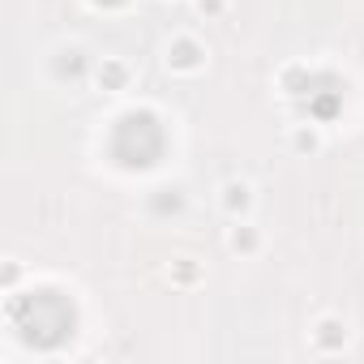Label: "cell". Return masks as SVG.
Wrapping results in <instances>:
<instances>
[{
    "mask_svg": "<svg viewBox=\"0 0 364 364\" xmlns=\"http://www.w3.org/2000/svg\"><path fill=\"white\" fill-rule=\"evenodd\" d=\"M14 330L35 347H56L73 334V304L60 291H31L9 304Z\"/></svg>",
    "mask_w": 364,
    "mask_h": 364,
    "instance_id": "1",
    "label": "cell"
},
{
    "mask_svg": "<svg viewBox=\"0 0 364 364\" xmlns=\"http://www.w3.org/2000/svg\"><path fill=\"white\" fill-rule=\"evenodd\" d=\"M112 154L124 167H150L163 154V129L150 112H129L112 129Z\"/></svg>",
    "mask_w": 364,
    "mask_h": 364,
    "instance_id": "2",
    "label": "cell"
},
{
    "mask_svg": "<svg viewBox=\"0 0 364 364\" xmlns=\"http://www.w3.org/2000/svg\"><path fill=\"white\" fill-rule=\"evenodd\" d=\"M171 65H176V69H193V65H198V43L180 39V43L171 48Z\"/></svg>",
    "mask_w": 364,
    "mask_h": 364,
    "instance_id": "3",
    "label": "cell"
},
{
    "mask_svg": "<svg viewBox=\"0 0 364 364\" xmlns=\"http://www.w3.org/2000/svg\"><path fill=\"white\" fill-rule=\"evenodd\" d=\"M99 77H103V82H112V86H120V82H124V69H120V65H107Z\"/></svg>",
    "mask_w": 364,
    "mask_h": 364,
    "instance_id": "4",
    "label": "cell"
},
{
    "mask_svg": "<svg viewBox=\"0 0 364 364\" xmlns=\"http://www.w3.org/2000/svg\"><path fill=\"white\" fill-rule=\"evenodd\" d=\"M60 73H82V60H77V52H73V60H60Z\"/></svg>",
    "mask_w": 364,
    "mask_h": 364,
    "instance_id": "5",
    "label": "cell"
},
{
    "mask_svg": "<svg viewBox=\"0 0 364 364\" xmlns=\"http://www.w3.org/2000/svg\"><path fill=\"white\" fill-rule=\"evenodd\" d=\"M232 245H236V249H253V236H249V232H236Z\"/></svg>",
    "mask_w": 364,
    "mask_h": 364,
    "instance_id": "6",
    "label": "cell"
},
{
    "mask_svg": "<svg viewBox=\"0 0 364 364\" xmlns=\"http://www.w3.org/2000/svg\"><path fill=\"white\" fill-rule=\"evenodd\" d=\"M95 5H103V9H116V5H124V0H95Z\"/></svg>",
    "mask_w": 364,
    "mask_h": 364,
    "instance_id": "7",
    "label": "cell"
}]
</instances>
